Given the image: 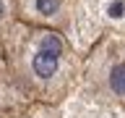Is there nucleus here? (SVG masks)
<instances>
[{
    "label": "nucleus",
    "instance_id": "obj_2",
    "mask_svg": "<svg viewBox=\"0 0 125 118\" xmlns=\"http://www.w3.org/2000/svg\"><path fill=\"white\" fill-rule=\"evenodd\" d=\"M83 81L96 100L125 108V37L104 34L83 58Z\"/></svg>",
    "mask_w": 125,
    "mask_h": 118
},
{
    "label": "nucleus",
    "instance_id": "obj_3",
    "mask_svg": "<svg viewBox=\"0 0 125 118\" xmlns=\"http://www.w3.org/2000/svg\"><path fill=\"white\" fill-rule=\"evenodd\" d=\"M16 21L65 31L73 18V0H13Z\"/></svg>",
    "mask_w": 125,
    "mask_h": 118
},
{
    "label": "nucleus",
    "instance_id": "obj_1",
    "mask_svg": "<svg viewBox=\"0 0 125 118\" xmlns=\"http://www.w3.org/2000/svg\"><path fill=\"white\" fill-rule=\"evenodd\" d=\"M0 53L13 87L42 105H60L83 79V58L73 50L65 31L57 29L13 21Z\"/></svg>",
    "mask_w": 125,
    "mask_h": 118
}]
</instances>
